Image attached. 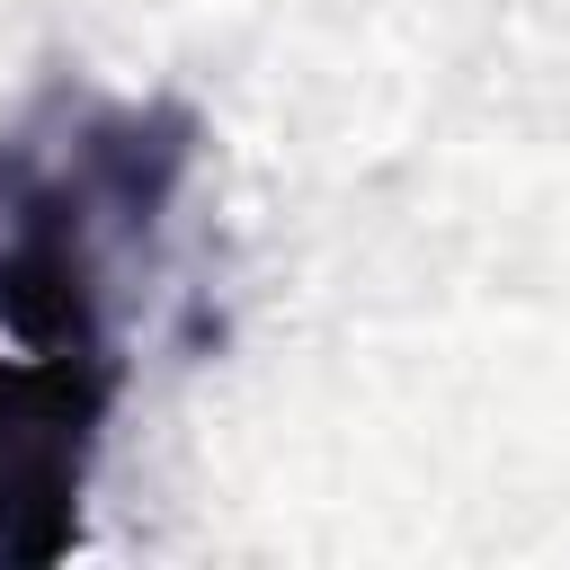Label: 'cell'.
Returning a JSON list of instances; mask_svg holds the SVG:
<instances>
[{"label": "cell", "instance_id": "obj_1", "mask_svg": "<svg viewBox=\"0 0 570 570\" xmlns=\"http://www.w3.org/2000/svg\"><path fill=\"white\" fill-rule=\"evenodd\" d=\"M125 356H0V570H53L80 543V499Z\"/></svg>", "mask_w": 570, "mask_h": 570}, {"label": "cell", "instance_id": "obj_2", "mask_svg": "<svg viewBox=\"0 0 570 570\" xmlns=\"http://www.w3.org/2000/svg\"><path fill=\"white\" fill-rule=\"evenodd\" d=\"M196 160V116L178 98H142V107H80L62 125V142H45L36 125L0 142V169L53 187L62 205H80L89 223H125V232H151L160 205L178 196Z\"/></svg>", "mask_w": 570, "mask_h": 570}]
</instances>
